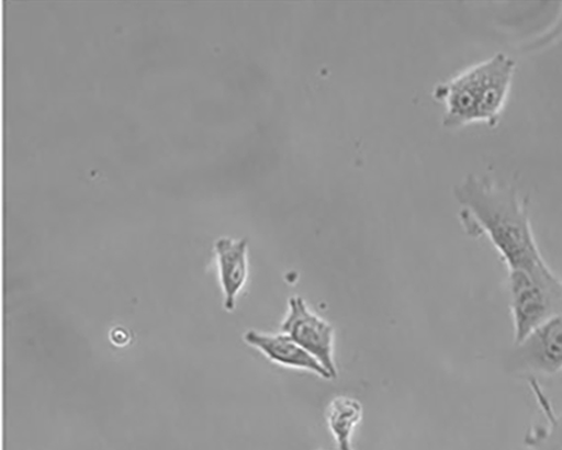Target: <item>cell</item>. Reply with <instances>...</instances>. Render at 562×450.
I'll list each match as a JSON object with an SVG mask.
<instances>
[{"mask_svg":"<svg viewBox=\"0 0 562 450\" xmlns=\"http://www.w3.org/2000/svg\"><path fill=\"white\" fill-rule=\"evenodd\" d=\"M338 450H340V449H338Z\"/></svg>","mask_w":562,"mask_h":450,"instance_id":"30bf717a","label":"cell"},{"mask_svg":"<svg viewBox=\"0 0 562 450\" xmlns=\"http://www.w3.org/2000/svg\"><path fill=\"white\" fill-rule=\"evenodd\" d=\"M507 286L514 344L562 314V280L547 262L507 272Z\"/></svg>","mask_w":562,"mask_h":450,"instance_id":"3957f363","label":"cell"},{"mask_svg":"<svg viewBox=\"0 0 562 450\" xmlns=\"http://www.w3.org/2000/svg\"><path fill=\"white\" fill-rule=\"evenodd\" d=\"M464 232L485 236L507 268L528 270L544 260L532 229L528 202L513 187L482 175H468L454 188Z\"/></svg>","mask_w":562,"mask_h":450,"instance_id":"6da1fadb","label":"cell"},{"mask_svg":"<svg viewBox=\"0 0 562 450\" xmlns=\"http://www.w3.org/2000/svg\"><path fill=\"white\" fill-rule=\"evenodd\" d=\"M506 371L526 381L552 378L562 372V314L514 344Z\"/></svg>","mask_w":562,"mask_h":450,"instance_id":"277c9868","label":"cell"},{"mask_svg":"<svg viewBox=\"0 0 562 450\" xmlns=\"http://www.w3.org/2000/svg\"><path fill=\"white\" fill-rule=\"evenodd\" d=\"M280 330L314 357L330 374L331 380L337 379L335 328L314 313L302 296L290 299L288 313L284 322L281 323Z\"/></svg>","mask_w":562,"mask_h":450,"instance_id":"5b68a950","label":"cell"},{"mask_svg":"<svg viewBox=\"0 0 562 450\" xmlns=\"http://www.w3.org/2000/svg\"><path fill=\"white\" fill-rule=\"evenodd\" d=\"M544 423L532 427L525 439L527 450H562V414L555 413L538 381H528Z\"/></svg>","mask_w":562,"mask_h":450,"instance_id":"ba28073f","label":"cell"},{"mask_svg":"<svg viewBox=\"0 0 562 450\" xmlns=\"http://www.w3.org/2000/svg\"><path fill=\"white\" fill-rule=\"evenodd\" d=\"M244 340L248 346L259 350L273 364L310 372L323 380H331L330 374L317 360L284 333L265 334L249 330L245 334Z\"/></svg>","mask_w":562,"mask_h":450,"instance_id":"52a82bcc","label":"cell"},{"mask_svg":"<svg viewBox=\"0 0 562 450\" xmlns=\"http://www.w3.org/2000/svg\"><path fill=\"white\" fill-rule=\"evenodd\" d=\"M223 306L232 312L249 279V243L247 238L221 237L214 244Z\"/></svg>","mask_w":562,"mask_h":450,"instance_id":"8992f818","label":"cell"},{"mask_svg":"<svg viewBox=\"0 0 562 450\" xmlns=\"http://www.w3.org/2000/svg\"><path fill=\"white\" fill-rule=\"evenodd\" d=\"M517 63L498 53L438 83L435 98L445 105L446 127L483 122L495 127L504 112Z\"/></svg>","mask_w":562,"mask_h":450,"instance_id":"7a4b0ae2","label":"cell"},{"mask_svg":"<svg viewBox=\"0 0 562 450\" xmlns=\"http://www.w3.org/2000/svg\"><path fill=\"white\" fill-rule=\"evenodd\" d=\"M363 408L361 403L351 396H336L327 409V426L340 450H353L352 436L362 421Z\"/></svg>","mask_w":562,"mask_h":450,"instance_id":"9c48e42d","label":"cell"}]
</instances>
